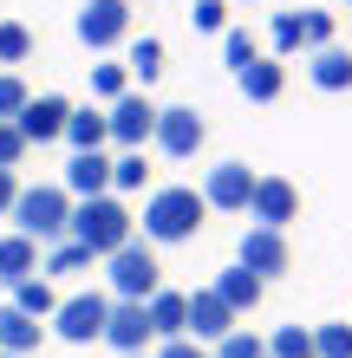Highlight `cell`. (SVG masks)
<instances>
[{
    "label": "cell",
    "mask_w": 352,
    "mask_h": 358,
    "mask_svg": "<svg viewBox=\"0 0 352 358\" xmlns=\"http://www.w3.org/2000/svg\"><path fill=\"white\" fill-rule=\"evenodd\" d=\"M274 59H294V52H307V39H300V13H274Z\"/></svg>",
    "instance_id": "1f68e13d"
},
{
    "label": "cell",
    "mask_w": 352,
    "mask_h": 358,
    "mask_svg": "<svg viewBox=\"0 0 352 358\" xmlns=\"http://www.w3.org/2000/svg\"><path fill=\"white\" fill-rule=\"evenodd\" d=\"M235 261L255 273V280H281V273H294V248H287V235H274V228H248L235 241Z\"/></svg>",
    "instance_id": "30bf717a"
},
{
    "label": "cell",
    "mask_w": 352,
    "mask_h": 358,
    "mask_svg": "<svg viewBox=\"0 0 352 358\" xmlns=\"http://www.w3.org/2000/svg\"><path fill=\"white\" fill-rule=\"evenodd\" d=\"M209 352H216V358H267V339H255L248 326H235L229 339H222V345H209Z\"/></svg>",
    "instance_id": "836d02e7"
},
{
    "label": "cell",
    "mask_w": 352,
    "mask_h": 358,
    "mask_svg": "<svg viewBox=\"0 0 352 358\" xmlns=\"http://www.w3.org/2000/svg\"><path fill=\"white\" fill-rule=\"evenodd\" d=\"M294 222H300V182L261 176L255 196H248V228H274V235H287Z\"/></svg>",
    "instance_id": "52a82bcc"
},
{
    "label": "cell",
    "mask_w": 352,
    "mask_h": 358,
    "mask_svg": "<svg viewBox=\"0 0 352 358\" xmlns=\"http://www.w3.org/2000/svg\"><path fill=\"white\" fill-rule=\"evenodd\" d=\"M157 358H216V352H209V345H196V339H163Z\"/></svg>",
    "instance_id": "74e56055"
},
{
    "label": "cell",
    "mask_w": 352,
    "mask_h": 358,
    "mask_svg": "<svg viewBox=\"0 0 352 358\" xmlns=\"http://www.w3.org/2000/svg\"><path fill=\"white\" fill-rule=\"evenodd\" d=\"M13 235H27L39 248H52V241H66L72 235V196L59 182H33V189H20L13 196Z\"/></svg>",
    "instance_id": "7a4b0ae2"
},
{
    "label": "cell",
    "mask_w": 352,
    "mask_h": 358,
    "mask_svg": "<svg viewBox=\"0 0 352 358\" xmlns=\"http://www.w3.org/2000/svg\"><path fill=\"white\" fill-rule=\"evenodd\" d=\"M92 267H98V255H92V248H78L72 235L52 241L46 255H39V273H46V280H72V273H92Z\"/></svg>",
    "instance_id": "44dd1931"
},
{
    "label": "cell",
    "mask_w": 352,
    "mask_h": 358,
    "mask_svg": "<svg viewBox=\"0 0 352 358\" xmlns=\"http://www.w3.org/2000/svg\"><path fill=\"white\" fill-rule=\"evenodd\" d=\"M307 78H314V92H352V46H320L307 52Z\"/></svg>",
    "instance_id": "d6986e66"
},
{
    "label": "cell",
    "mask_w": 352,
    "mask_h": 358,
    "mask_svg": "<svg viewBox=\"0 0 352 358\" xmlns=\"http://www.w3.org/2000/svg\"><path fill=\"white\" fill-rule=\"evenodd\" d=\"M59 189H66L72 202L111 196V157H105V150H72V163H66V176H59Z\"/></svg>",
    "instance_id": "5bb4252c"
},
{
    "label": "cell",
    "mask_w": 352,
    "mask_h": 358,
    "mask_svg": "<svg viewBox=\"0 0 352 358\" xmlns=\"http://www.w3.org/2000/svg\"><path fill=\"white\" fill-rule=\"evenodd\" d=\"M143 176H150L143 150H118V157H111V196H131V189H143Z\"/></svg>",
    "instance_id": "4316f807"
},
{
    "label": "cell",
    "mask_w": 352,
    "mask_h": 358,
    "mask_svg": "<svg viewBox=\"0 0 352 358\" xmlns=\"http://www.w3.org/2000/svg\"><path fill=\"white\" fill-rule=\"evenodd\" d=\"M190 20L202 33H229V0H190Z\"/></svg>",
    "instance_id": "d590c367"
},
{
    "label": "cell",
    "mask_w": 352,
    "mask_h": 358,
    "mask_svg": "<svg viewBox=\"0 0 352 358\" xmlns=\"http://www.w3.org/2000/svg\"><path fill=\"white\" fill-rule=\"evenodd\" d=\"M346 7H352V0H346Z\"/></svg>",
    "instance_id": "b9f144b4"
},
{
    "label": "cell",
    "mask_w": 352,
    "mask_h": 358,
    "mask_svg": "<svg viewBox=\"0 0 352 358\" xmlns=\"http://www.w3.org/2000/svg\"><path fill=\"white\" fill-rule=\"evenodd\" d=\"M229 7H235V0H229ZM241 7H248V0H241Z\"/></svg>",
    "instance_id": "ab89813d"
},
{
    "label": "cell",
    "mask_w": 352,
    "mask_h": 358,
    "mask_svg": "<svg viewBox=\"0 0 352 358\" xmlns=\"http://www.w3.org/2000/svg\"><path fill=\"white\" fill-rule=\"evenodd\" d=\"M202 222H209V202H202V189H190V182H163V189L143 196V241L150 248L196 241Z\"/></svg>",
    "instance_id": "6da1fadb"
},
{
    "label": "cell",
    "mask_w": 352,
    "mask_h": 358,
    "mask_svg": "<svg viewBox=\"0 0 352 358\" xmlns=\"http://www.w3.org/2000/svg\"><path fill=\"white\" fill-rule=\"evenodd\" d=\"M124 92H131V72H124L118 59H98V66H92V98H105V104H118Z\"/></svg>",
    "instance_id": "f1b7e54d"
},
{
    "label": "cell",
    "mask_w": 352,
    "mask_h": 358,
    "mask_svg": "<svg viewBox=\"0 0 352 358\" xmlns=\"http://www.w3.org/2000/svg\"><path fill=\"white\" fill-rule=\"evenodd\" d=\"M124 72H131L137 85H150V78L163 72V39H150V33L131 39V59H124Z\"/></svg>",
    "instance_id": "d4e9b609"
},
{
    "label": "cell",
    "mask_w": 352,
    "mask_h": 358,
    "mask_svg": "<svg viewBox=\"0 0 352 358\" xmlns=\"http://www.w3.org/2000/svg\"><path fill=\"white\" fill-rule=\"evenodd\" d=\"M66 143H72V150H105V143H111L105 111H92V104H85V111H72L66 117Z\"/></svg>",
    "instance_id": "603a6c76"
},
{
    "label": "cell",
    "mask_w": 352,
    "mask_h": 358,
    "mask_svg": "<svg viewBox=\"0 0 352 358\" xmlns=\"http://www.w3.org/2000/svg\"><path fill=\"white\" fill-rule=\"evenodd\" d=\"M27 78H20V72H0V124H13L20 111H27Z\"/></svg>",
    "instance_id": "d6a6232c"
},
{
    "label": "cell",
    "mask_w": 352,
    "mask_h": 358,
    "mask_svg": "<svg viewBox=\"0 0 352 358\" xmlns=\"http://www.w3.org/2000/svg\"><path fill=\"white\" fill-rule=\"evenodd\" d=\"M105 124H111V143H118V150H143L150 131H157V104L143 98V92H124L111 111H105Z\"/></svg>",
    "instance_id": "8fae6325"
},
{
    "label": "cell",
    "mask_w": 352,
    "mask_h": 358,
    "mask_svg": "<svg viewBox=\"0 0 352 358\" xmlns=\"http://www.w3.org/2000/svg\"><path fill=\"white\" fill-rule=\"evenodd\" d=\"M0 358H13V352H0Z\"/></svg>",
    "instance_id": "60d3db41"
},
{
    "label": "cell",
    "mask_w": 352,
    "mask_h": 358,
    "mask_svg": "<svg viewBox=\"0 0 352 358\" xmlns=\"http://www.w3.org/2000/svg\"><path fill=\"white\" fill-rule=\"evenodd\" d=\"M235 85H241V98H248V104H274V98L287 92V59H274V52L248 59V66L235 72Z\"/></svg>",
    "instance_id": "2e32d148"
},
{
    "label": "cell",
    "mask_w": 352,
    "mask_h": 358,
    "mask_svg": "<svg viewBox=\"0 0 352 358\" xmlns=\"http://www.w3.org/2000/svg\"><path fill=\"white\" fill-rule=\"evenodd\" d=\"M33 143L20 137V124H0V170H20V157H27Z\"/></svg>",
    "instance_id": "8d00e7d4"
},
{
    "label": "cell",
    "mask_w": 352,
    "mask_h": 358,
    "mask_svg": "<svg viewBox=\"0 0 352 358\" xmlns=\"http://www.w3.org/2000/svg\"><path fill=\"white\" fill-rule=\"evenodd\" d=\"M27 52H33V33L20 27V20H0V66H27Z\"/></svg>",
    "instance_id": "4dcf8cb0"
},
{
    "label": "cell",
    "mask_w": 352,
    "mask_h": 358,
    "mask_svg": "<svg viewBox=\"0 0 352 358\" xmlns=\"http://www.w3.org/2000/svg\"><path fill=\"white\" fill-rule=\"evenodd\" d=\"M143 313H150V332H157V345L163 339H190V293H176V287H157L150 300H143Z\"/></svg>",
    "instance_id": "e0dca14e"
},
{
    "label": "cell",
    "mask_w": 352,
    "mask_h": 358,
    "mask_svg": "<svg viewBox=\"0 0 352 358\" xmlns=\"http://www.w3.org/2000/svg\"><path fill=\"white\" fill-rule=\"evenodd\" d=\"M183 326H190V339H196V345H222L241 320L222 306V293H216V287H196V293H190V320H183Z\"/></svg>",
    "instance_id": "7c38bea8"
},
{
    "label": "cell",
    "mask_w": 352,
    "mask_h": 358,
    "mask_svg": "<svg viewBox=\"0 0 352 358\" xmlns=\"http://www.w3.org/2000/svg\"><path fill=\"white\" fill-rule=\"evenodd\" d=\"M105 280H111V300H150L163 287V267H157V248L150 241H124L118 255H105Z\"/></svg>",
    "instance_id": "277c9868"
},
{
    "label": "cell",
    "mask_w": 352,
    "mask_h": 358,
    "mask_svg": "<svg viewBox=\"0 0 352 358\" xmlns=\"http://www.w3.org/2000/svg\"><path fill=\"white\" fill-rule=\"evenodd\" d=\"M13 306L27 313V320H52V313H59V293H52L46 273H33V280H20V287H13Z\"/></svg>",
    "instance_id": "cb8c5ba5"
},
{
    "label": "cell",
    "mask_w": 352,
    "mask_h": 358,
    "mask_svg": "<svg viewBox=\"0 0 352 358\" xmlns=\"http://www.w3.org/2000/svg\"><path fill=\"white\" fill-rule=\"evenodd\" d=\"M105 313H111V293H66L52 313V332L66 345H92V339H105Z\"/></svg>",
    "instance_id": "ba28073f"
},
{
    "label": "cell",
    "mask_w": 352,
    "mask_h": 358,
    "mask_svg": "<svg viewBox=\"0 0 352 358\" xmlns=\"http://www.w3.org/2000/svg\"><path fill=\"white\" fill-rule=\"evenodd\" d=\"M222 59H229L235 72L248 66V59H261V46H255V33H248V27H229V33H222Z\"/></svg>",
    "instance_id": "e575fe53"
},
{
    "label": "cell",
    "mask_w": 352,
    "mask_h": 358,
    "mask_svg": "<svg viewBox=\"0 0 352 358\" xmlns=\"http://www.w3.org/2000/svg\"><path fill=\"white\" fill-rule=\"evenodd\" d=\"M314 358H352V320L314 326Z\"/></svg>",
    "instance_id": "83f0119b"
},
{
    "label": "cell",
    "mask_w": 352,
    "mask_h": 358,
    "mask_svg": "<svg viewBox=\"0 0 352 358\" xmlns=\"http://www.w3.org/2000/svg\"><path fill=\"white\" fill-rule=\"evenodd\" d=\"M255 170H248V163H216L209 176H202V202H209V215H248V196H255Z\"/></svg>",
    "instance_id": "9c48e42d"
},
{
    "label": "cell",
    "mask_w": 352,
    "mask_h": 358,
    "mask_svg": "<svg viewBox=\"0 0 352 358\" xmlns=\"http://www.w3.org/2000/svg\"><path fill=\"white\" fill-rule=\"evenodd\" d=\"M39 320H27V313H20L13 300L0 306V352H13V358H33V345H39Z\"/></svg>",
    "instance_id": "7402d4cb"
},
{
    "label": "cell",
    "mask_w": 352,
    "mask_h": 358,
    "mask_svg": "<svg viewBox=\"0 0 352 358\" xmlns=\"http://www.w3.org/2000/svg\"><path fill=\"white\" fill-rule=\"evenodd\" d=\"M72 33H78V46H92V52H111L131 39V0H85L72 20Z\"/></svg>",
    "instance_id": "8992f818"
},
{
    "label": "cell",
    "mask_w": 352,
    "mask_h": 358,
    "mask_svg": "<svg viewBox=\"0 0 352 358\" xmlns=\"http://www.w3.org/2000/svg\"><path fill=\"white\" fill-rule=\"evenodd\" d=\"M150 339H157V332H150V313H143L137 300H111V313H105V345L124 352V358H137Z\"/></svg>",
    "instance_id": "4fadbf2b"
},
{
    "label": "cell",
    "mask_w": 352,
    "mask_h": 358,
    "mask_svg": "<svg viewBox=\"0 0 352 358\" xmlns=\"http://www.w3.org/2000/svg\"><path fill=\"white\" fill-rule=\"evenodd\" d=\"M209 287L222 293V306H229V313H235V320H248V313H255V306H261V293H267V280H255V273H248L241 261H235V267H222V273H216V280H209Z\"/></svg>",
    "instance_id": "ac0fdd59"
},
{
    "label": "cell",
    "mask_w": 352,
    "mask_h": 358,
    "mask_svg": "<svg viewBox=\"0 0 352 358\" xmlns=\"http://www.w3.org/2000/svg\"><path fill=\"white\" fill-rule=\"evenodd\" d=\"M72 241H78V248H92V255L105 261V255H118L124 241H137V215H131L118 196L72 202Z\"/></svg>",
    "instance_id": "3957f363"
},
{
    "label": "cell",
    "mask_w": 352,
    "mask_h": 358,
    "mask_svg": "<svg viewBox=\"0 0 352 358\" xmlns=\"http://www.w3.org/2000/svg\"><path fill=\"white\" fill-rule=\"evenodd\" d=\"M150 143H157L163 157L190 163L202 143H209V124H202L196 104H157V131H150Z\"/></svg>",
    "instance_id": "5b68a950"
},
{
    "label": "cell",
    "mask_w": 352,
    "mask_h": 358,
    "mask_svg": "<svg viewBox=\"0 0 352 358\" xmlns=\"http://www.w3.org/2000/svg\"><path fill=\"white\" fill-rule=\"evenodd\" d=\"M300 39H307V52H320V46H333L339 27H333V13L326 7H300Z\"/></svg>",
    "instance_id": "f546056e"
},
{
    "label": "cell",
    "mask_w": 352,
    "mask_h": 358,
    "mask_svg": "<svg viewBox=\"0 0 352 358\" xmlns=\"http://www.w3.org/2000/svg\"><path fill=\"white\" fill-rule=\"evenodd\" d=\"M13 196H20V176H13V170H0V215L13 208Z\"/></svg>",
    "instance_id": "f35d334b"
},
{
    "label": "cell",
    "mask_w": 352,
    "mask_h": 358,
    "mask_svg": "<svg viewBox=\"0 0 352 358\" xmlns=\"http://www.w3.org/2000/svg\"><path fill=\"white\" fill-rule=\"evenodd\" d=\"M66 117H72V104L59 92H46V98H27V111H20L13 124H20L27 143H52V137H66Z\"/></svg>",
    "instance_id": "9a60e30c"
},
{
    "label": "cell",
    "mask_w": 352,
    "mask_h": 358,
    "mask_svg": "<svg viewBox=\"0 0 352 358\" xmlns=\"http://www.w3.org/2000/svg\"><path fill=\"white\" fill-rule=\"evenodd\" d=\"M267 358H314V326H274L267 332Z\"/></svg>",
    "instance_id": "484cf974"
},
{
    "label": "cell",
    "mask_w": 352,
    "mask_h": 358,
    "mask_svg": "<svg viewBox=\"0 0 352 358\" xmlns=\"http://www.w3.org/2000/svg\"><path fill=\"white\" fill-rule=\"evenodd\" d=\"M39 273V241H27V235H0V287H20V280H33Z\"/></svg>",
    "instance_id": "ffe728a7"
}]
</instances>
